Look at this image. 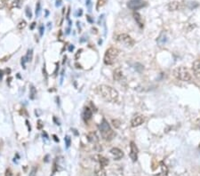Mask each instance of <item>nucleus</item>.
<instances>
[{
	"mask_svg": "<svg viewBox=\"0 0 200 176\" xmlns=\"http://www.w3.org/2000/svg\"><path fill=\"white\" fill-rule=\"evenodd\" d=\"M98 93L101 97L108 102H117L118 100V93L116 89L109 85H100L98 87Z\"/></svg>",
	"mask_w": 200,
	"mask_h": 176,
	"instance_id": "obj_1",
	"label": "nucleus"
},
{
	"mask_svg": "<svg viewBox=\"0 0 200 176\" xmlns=\"http://www.w3.org/2000/svg\"><path fill=\"white\" fill-rule=\"evenodd\" d=\"M99 129L101 132V134H102V137L105 140V141H111L116 133H114V131L111 129L109 124L108 123L106 119H102L101 125L99 126Z\"/></svg>",
	"mask_w": 200,
	"mask_h": 176,
	"instance_id": "obj_2",
	"label": "nucleus"
},
{
	"mask_svg": "<svg viewBox=\"0 0 200 176\" xmlns=\"http://www.w3.org/2000/svg\"><path fill=\"white\" fill-rule=\"evenodd\" d=\"M174 77L181 80V81H185V82H188L191 80V75L189 73V71H188V69L186 67H178L174 71Z\"/></svg>",
	"mask_w": 200,
	"mask_h": 176,
	"instance_id": "obj_3",
	"label": "nucleus"
},
{
	"mask_svg": "<svg viewBox=\"0 0 200 176\" xmlns=\"http://www.w3.org/2000/svg\"><path fill=\"white\" fill-rule=\"evenodd\" d=\"M118 54H119V51L117 48L115 47L109 48L104 55V63L106 65H112L116 61Z\"/></svg>",
	"mask_w": 200,
	"mask_h": 176,
	"instance_id": "obj_4",
	"label": "nucleus"
},
{
	"mask_svg": "<svg viewBox=\"0 0 200 176\" xmlns=\"http://www.w3.org/2000/svg\"><path fill=\"white\" fill-rule=\"evenodd\" d=\"M117 39L120 44L124 45L125 47H132L134 45V40L127 34H120Z\"/></svg>",
	"mask_w": 200,
	"mask_h": 176,
	"instance_id": "obj_5",
	"label": "nucleus"
},
{
	"mask_svg": "<svg viewBox=\"0 0 200 176\" xmlns=\"http://www.w3.org/2000/svg\"><path fill=\"white\" fill-rule=\"evenodd\" d=\"M145 5H146V3L143 2L142 0H130L127 4V6L132 10H138Z\"/></svg>",
	"mask_w": 200,
	"mask_h": 176,
	"instance_id": "obj_6",
	"label": "nucleus"
},
{
	"mask_svg": "<svg viewBox=\"0 0 200 176\" xmlns=\"http://www.w3.org/2000/svg\"><path fill=\"white\" fill-rule=\"evenodd\" d=\"M130 157L133 162H136L138 159V148L133 141L130 142Z\"/></svg>",
	"mask_w": 200,
	"mask_h": 176,
	"instance_id": "obj_7",
	"label": "nucleus"
},
{
	"mask_svg": "<svg viewBox=\"0 0 200 176\" xmlns=\"http://www.w3.org/2000/svg\"><path fill=\"white\" fill-rule=\"evenodd\" d=\"M110 154L112 155L113 158L115 160H120L123 157H124V153L121 150H119L118 148H113L110 150Z\"/></svg>",
	"mask_w": 200,
	"mask_h": 176,
	"instance_id": "obj_8",
	"label": "nucleus"
},
{
	"mask_svg": "<svg viewBox=\"0 0 200 176\" xmlns=\"http://www.w3.org/2000/svg\"><path fill=\"white\" fill-rule=\"evenodd\" d=\"M144 122V117L142 116H135L132 118L131 120V126L132 127H136L141 126V124H143Z\"/></svg>",
	"mask_w": 200,
	"mask_h": 176,
	"instance_id": "obj_9",
	"label": "nucleus"
},
{
	"mask_svg": "<svg viewBox=\"0 0 200 176\" xmlns=\"http://www.w3.org/2000/svg\"><path fill=\"white\" fill-rule=\"evenodd\" d=\"M93 158L95 161H97L99 163V164H101L103 167H105V166H107L109 164V159L106 158L105 157L102 156V155H95V156H94Z\"/></svg>",
	"mask_w": 200,
	"mask_h": 176,
	"instance_id": "obj_10",
	"label": "nucleus"
},
{
	"mask_svg": "<svg viewBox=\"0 0 200 176\" xmlns=\"http://www.w3.org/2000/svg\"><path fill=\"white\" fill-rule=\"evenodd\" d=\"M192 70L194 71V75L197 79L200 80V60H197L193 62Z\"/></svg>",
	"mask_w": 200,
	"mask_h": 176,
	"instance_id": "obj_11",
	"label": "nucleus"
},
{
	"mask_svg": "<svg viewBox=\"0 0 200 176\" xmlns=\"http://www.w3.org/2000/svg\"><path fill=\"white\" fill-rule=\"evenodd\" d=\"M5 3L9 8H17L21 6L22 0H5Z\"/></svg>",
	"mask_w": 200,
	"mask_h": 176,
	"instance_id": "obj_12",
	"label": "nucleus"
},
{
	"mask_svg": "<svg viewBox=\"0 0 200 176\" xmlns=\"http://www.w3.org/2000/svg\"><path fill=\"white\" fill-rule=\"evenodd\" d=\"M94 173H95L96 176H106V171H105L104 167L102 166L101 164H98L95 166Z\"/></svg>",
	"mask_w": 200,
	"mask_h": 176,
	"instance_id": "obj_13",
	"label": "nucleus"
},
{
	"mask_svg": "<svg viewBox=\"0 0 200 176\" xmlns=\"http://www.w3.org/2000/svg\"><path fill=\"white\" fill-rule=\"evenodd\" d=\"M87 139L91 143H94V144H97L99 142V138L94 132H91L87 134Z\"/></svg>",
	"mask_w": 200,
	"mask_h": 176,
	"instance_id": "obj_14",
	"label": "nucleus"
},
{
	"mask_svg": "<svg viewBox=\"0 0 200 176\" xmlns=\"http://www.w3.org/2000/svg\"><path fill=\"white\" fill-rule=\"evenodd\" d=\"M92 116H93L92 110L89 108H84V112H83V118L84 119V121L90 120L92 118Z\"/></svg>",
	"mask_w": 200,
	"mask_h": 176,
	"instance_id": "obj_15",
	"label": "nucleus"
},
{
	"mask_svg": "<svg viewBox=\"0 0 200 176\" xmlns=\"http://www.w3.org/2000/svg\"><path fill=\"white\" fill-rule=\"evenodd\" d=\"M157 44H158L160 47H163L165 43L167 42V37H166V35H165V32H162V33L160 34V36H158V38L157 39Z\"/></svg>",
	"mask_w": 200,
	"mask_h": 176,
	"instance_id": "obj_16",
	"label": "nucleus"
},
{
	"mask_svg": "<svg viewBox=\"0 0 200 176\" xmlns=\"http://www.w3.org/2000/svg\"><path fill=\"white\" fill-rule=\"evenodd\" d=\"M133 18H134L136 23L139 25V27H140V28H143L144 23H143V21H142V18H141V14L137 12H133Z\"/></svg>",
	"mask_w": 200,
	"mask_h": 176,
	"instance_id": "obj_17",
	"label": "nucleus"
},
{
	"mask_svg": "<svg viewBox=\"0 0 200 176\" xmlns=\"http://www.w3.org/2000/svg\"><path fill=\"white\" fill-rule=\"evenodd\" d=\"M167 7H168V10H169V11H176V10L179 9V7H180V4H179V2H177V1H174V2L169 3L168 5H167Z\"/></svg>",
	"mask_w": 200,
	"mask_h": 176,
	"instance_id": "obj_18",
	"label": "nucleus"
},
{
	"mask_svg": "<svg viewBox=\"0 0 200 176\" xmlns=\"http://www.w3.org/2000/svg\"><path fill=\"white\" fill-rule=\"evenodd\" d=\"M160 166H161V169L162 171L157 174H155L154 176H167V174H168V169L166 167V165L165 164L164 162H160Z\"/></svg>",
	"mask_w": 200,
	"mask_h": 176,
	"instance_id": "obj_19",
	"label": "nucleus"
},
{
	"mask_svg": "<svg viewBox=\"0 0 200 176\" xmlns=\"http://www.w3.org/2000/svg\"><path fill=\"white\" fill-rule=\"evenodd\" d=\"M113 77H114V79L115 80H117V81H119L121 78H122V77H123V73H122V70L120 69V68H118L117 70H115L114 71V75H113Z\"/></svg>",
	"mask_w": 200,
	"mask_h": 176,
	"instance_id": "obj_20",
	"label": "nucleus"
},
{
	"mask_svg": "<svg viewBox=\"0 0 200 176\" xmlns=\"http://www.w3.org/2000/svg\"><path fill=\"white\" fill-rule=\"evenodd\" d=\"M36 96V89L34 85H31L30 89H29V99L30 100H35Z\"/></svg>",
	"mask_w": 200,
	"mask_h": 176,
	"instance_id": "obj_21",
	"label": "nucleus"
},
{
	"mask_svg": "<svg viewBox=\"0 0 200 176\" xmlns=\"http://www.w3.org/2000/svg\"><path fill=\"white\" fill-rule=\"evenodd\" d=\"M25 58H26L27 62H29V61H31V60H32V58H33V50H32V49L28 50V53H27V54H26Z\"/></svg>",
	"mask_w": 200,
	"mask_h": 176,
	"instance_id": "obj_22",
	"label": "nucleus"
},
{
	"mask_svg": "<svg viewBox=\"0 0 200 176\" xmlns=\"http://www.w3.org/2000/svg\"><path fill=\"white\" fill-rule=\"evenodd\" d=\"M64 141H65L66 148L69 149L71 145V138L69 136V135H67V136H65V138H64Z\"/></svg>",
	"mask_w": 200,
	"mask_h": 176,
	"instance_id": "obj_23",
	"label": "nucleus"
},
{
	"mask_svg": "<svg viewBox=\"0 0 200 176\" xmlns=\"http://www.w3.org/2000/svg\"><path fill=\"white\" fill-rule=\"evenodd\" d=\"M26 26H27V22H26L24 20H22V21H21V22L18 23V25H17V28H18V29L22 30V29H25V27H26Z\"/></svg>",
	"mask_w": 200,
	"mask_h": 176,
	"instance_id": "obj_24",
	"label": "nucleus"
},
{
	"mask_svg": "<svg viewBox=\"0 0 200 176\" xmlns=\"http://www.w3.org/2000/svg\"><path fill=\"white\" fill-rule=\"evenodd\" d=\"M40 11H41V5H40V2L38 1L36 3V16H39Z\"/></svg>",
	"mask_w": 200,
	"mask_h": 176,
	"instance_id": "obj_25",
	"label": "nucleus"
},
{
	"mask_svg": "<svg viewBox=\"0 0 200 176\" xmlns=\"http://www.w3.org/2000/svg\"><path fill=\"white\" fill-rule=\"evenodd\" d=\"M25 12H26V15H27V17L28 18H29V19H31L32 18V12L30 11V8L29 7V6H27L26 7V9H25Z\"/></svg>",
	"mask_w": 200,
	"mask_h": 176,
	"instance_id": "obj_26",
	"label": "nucleus"
},
{
	"mask_svg": "<svg viewBox=\"0 0 200 176\" xmlns=\"http://www.w3.org/2000/svg\"><path fill=\"white\" fill-rule=\"evenodd\" d=\"M112 124L113 126L116 127V128H118L120 126V121L118 120V119H115V120H112Z\"/></svg>",
	"mask_w": 200,
	"mask_h": 176,
	"instance_id": "obj_27",
	"label": "nucleus"
},
{
	"mask_svg": "<svg viewBox=\"0 0 200 176\" xmlns=\"http://www.w3.org/2000/svg\"><path fill=\"white\" fill-rule=\"evenodd\" d=\"M104 3H105V1L104 0H98V3H97V6H96V9L98 10L99 8H100V6L102 7L103 5H104Z\"/></svg>",
	"mask_w": 200,
	"mask_h": 176,
	"instance_id": "obj_28",
	"label": "nucleus"
},
{
	"mask_svg": "<svg viewBox=\"0 0 200 176\" xmlns=\"http://www.w3.org/2000/svg\"><path fill=\"white\" fill-rule=\"evenodd\" d=\"M44 31H45V28H44V25H40L39 26V35L40 36L44 35Z\"/></svg>",
	"mask_w": 200,
	"mask_h": 176,
	"instance_id": "obj_29",
	"label": "nucleus"
},
{
	"mask_svg": "<svg viewBox=\"0 0 200 176\" xmlns=\"http://www.w3.org/2000/svg\"><path fill=\"white\" fill-rule=\"evenodd\" d=\"M43 75L45 76V79H46V82H47V79H48V75H47L46 66H44V68H43Z\"/></svg>",
	"mask_w": 200,
	"mask_h": 176,
	"instance_id": "obj_30",
	"label": "nucleus"
},
{
	"mask_svg": "<svg viewBox=\"0 0 200 176\" xmlns=\"http://www.w3.org/2000/svg\"><path fill=\"white\" fill-rule=\"evenodd\" d=\"M36 167H33V168L31 169L30 173H29V176H36Z\"/></svg>",
	"mask_w": 200,
	"mask_h": 176,
	"instance_id": "obj_31",
	"label": "nucleus"
},
{
	"mask_svg": "<svg viewBox=\"0 0 200 176\" xmlns=\"http://www.w3.org/2000/svg\"><path fill=\"white\" fill-rule=\"evenodd\" d=\"M43 126H44V124H43L42 120H38V121H37V128H38V129H42Z\"/></svg>",
	"mask_w": 200,
	"mask_h": 176,
	"instance_id": "obj_32",
	"label": "nucleus"
},
{
	"mask_svg": "<svg viewBox=\"0 0 200 176\" xmlns=\"http://www.w3.org/2000/svg\"><path fill=\"white\" fill-rule=\"evenodd\" d=\"M5 5V0H0V9L4 8Z\"/></svg>",
	"mask_w": 200,
	"mask_h": 176,
	"instance_id": "obj_33",
	"label": "nucleus"
},
{
	"mask_svg": "<svg viewBox=\"0 0 200 176\" xmlns=\"http://www.w3.org/2000/svg\"><path fill=\"white\" fill-rule=\"evenodd\" d=\"M26 61H27V60H26V58H25V57H22V67H23L24 69L26 68V67H25V62H26Z\"/></svg>",
	"mask_w": 200,
	"mask_h": 176,
	"instance_id": "obj_34",
	"label": "nucleus"
},
{
	"mask_svg": "<svg viewBox=\"0 0 200 176\" xmlns=\"http://www.w3.org/2000/svg\"><path fill=\"white\" fill-rule=\"evenodd\" d=\"M83 50L82 49H80V50H78V53H77V54H76V59L78 60V56H80V54H81V52H82Z\"/></svg>",
	"mask_w": 200,
	"mask_h": 176,
	"instance_id": "obj_35",
	"label": "nucleus"
},
{
	"mask_svg": "<svg viewBox=\"0 0 200 176\" xmlns=\"http://www.w3.org/2000/svg\"><path fill=\"white\" fill-rule=\"evenodd\" d=\"M86 5L90 8L91 7V0H86Z\"/></svg>",
	"mask_w": 200,
	"mask_h": 176,
	"instance_id": "obj_36",
	"label": "nucleus"
},
{
	"mask_svg": "<svg viewBox=\"0 0 200 176\" xmlns=\"http://www.w3.org/2000/svg\"><path fill=\"white\" fill-rule=\"evenodd\" d=\"M26 124H27V126H28L29 132H30V131H31V128H30V126L29 125V121H28V120H26Z\"/></svg>",
	"mask_w": 200,
	"mask_h": 176,
	"instance_id": "obj_37",
	"label": "nucleus"
},
{
	"mask_svg": "<svg viewBox=\"0 0 200 176\" xmlns=\"http://www.w3.org/2000/svg\"><path fill=\"white\" fill-rule=\"evenodd\" d=\"M60 5H61V0H57V1H56V6L59 7Z\"/></svg>",
	"mask_w": 200,
	"mask_h": 176,
	"instance_id": "obj_38",
	"label": "nucleus"
},
{
	"mask_svg": "<svg viewBox=\"0 0 200 176\" xmlns=\"http://www.w3.org/2000/svg\"><path fill=\"white\" fill-rule=\"evenodd\" d=\"M53 140L56 141V142H59V139L57 138V136H56V135H54V134H53Z\"/></svg>",
	"mask_w": 200,
	"mask_h": 176,
	"instance_id": "obj_39",
	"label": "nucleus"
},
{
	"mask_svg": "<svg viewBox=\"0 0 200 176\" xmlns=\"http://www.w3.org/2000/svg\"><path fill=\"white\" fill-rule=\"evenodd\" d=\"M3 75H4L3 71H0V80H2V78H3Z\"/></svg>",
	"mask_w": 200,
	"mask_h": 176,
	"instance_id": "obj_40",
	"label": "nucleus"
},
{
	"mask_svg": "<svg viewBox=\"0 0 200 176\" xmlns=\"http://www.w3.org/2000/svg\"><path fill=\"white\" fill-rule=\"evenodd\" d=\"M82 9H79V11L78 12V16H81V15H82Z\"/></svg>",
	"mask_w": 200,
	"mask_h": 176,
	"instance_id": "obj_41",
	"label": "nucleus"
},
{
	"mask_svg": "<svg viewBox=\"0 0 200 176\" xmlns=\"http://www.w3.org/2000/svg\"><path fill=\"white\" fill-rule=\"evenodd\" d=\"M73 50H74V46H71V47H69V51L70 52H72Z\"/></svg>",
	"mask_w": 200,
	"mask_h": 176,
	"instance_id": "obj_42",
	"label": "nucleus"
},
{
	"mask_svg": "<svg viewBox=\"0 0 200 176\" xmlns=\"http://www.w3.org/2000/svg\"><path fill=\"white\" fill-rule=\"evenodd\" d=\"M35 25H36V22H33L32 25L30 26V29H34V27H35Z\"/></svg>",
	"mask_w": 200,
	"mask_h": 176,
	"instance_id": "obj_43",
	"label": "nucleus"
},
{
	"mask_svg": "<svg viewBox=\"0 0 200 176\" xmlns=\"http://www.w3.org/2000/svg\"><path fill=\"white\" fill-rule=\"evenodd\" d=\"M86 17H87V20H88V21H89L90 22H93V21H92V20L90 19V17H89V16H86Z\"/></svg>",
	"mask_w": 200,
	"mask_h": 176,
	"instance_id": "obj_44",
	"label": "nucleus"
},
{
	"mask_svg": "<svg viewBox=\"0 0 200 176\" xmlns=\"http://www.w3.org/2000/svg\"><path fill=\"white\" fill-rule=\"evenodd\" d=\"M72 131H73V132H74V133H75V134H76V135H78V133H77V130L73 129V130H72Z\"/></svg>",
	"mask_w": 200,
	"mask_h": 176,
	"instance_id": "obj_45",
	"label": "nucleus"
},
{
	"mask_svg": "<svg viewBox=\"0 0 200 176\" xmlns=\"http://www.w3.org/2000/svg\"><path fill=\"white\" fill-rule=\"evenodd\" d=\"M198 126H199V128H200V122H199V124H198Z\"/></svg>",
	"mask_w": 200,
	"mask_h": 176,
	"instance_id": "obj_46",
	"label": "nucleus"
},
{
	"mask_svg": "<svg viewBox=\"0 0 200 176\" xmlns=\"http://www.w3.org/2000/svg\"><path fill=\"white\" fill-rule=\"evenodd\" d=\"M199 149H200V145H199Z\"/></svg>",
	"mask_w": 200,
	"mask_h": 176,
	"instance_id": "obj_47",
	"label": "nucleus"
}]
</instances>
